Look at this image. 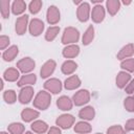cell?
Segmentation results:
<instances>
[{
	"mask_svg": "<svg viewBox=\"0 0 134 134\" xmlns=\"http://www.w3.org/2000/svg\"><path fill=\"white\" fill-rule=\"evenodd\" d=\"M32 103H34V107L36 109L44 111V110L48 109V107L51 104V95L46 90H41L36 94Z\"/></svg>",
	"mask_w": 134,
	"mask_h": 134,
	"instance_id": "1",
	"label": "cell"
},
{
	"mask_svg": "<svg viewBox=\"0 0 134 134\" xmlns=\"http://www.w3.org/2000/svg\"><path fill=\"white\" fill-rule=\"evenodd\" d=\"M80 40V31L72 26H68L64 29L61 38V42L64 45H71L76 44V42Z\"/></svg>",
	"mask_w": 134,
	"mask_h": 134,
	"instance_id": "2",
	"label": "cell"
},
{
	"mask_svg": "<svg viewBox=\"0 0 134 134\" xmlns=\"http://www.w3.org/2000/svg\"><path fill=\"white\" fill-rule=\"evenodd\" d=\"M36 67V62L34 61V59L29 58V57H25L22 58L21 60H19L17 62V68L19 69L20 72L27 74V73H31V71L35 69Z\"/></svg>",
	"mask_w": 134,
	"mask_h": 134,
	"instance_id": "3",
	"label": "cell"
},
{
	"mask_svg": "<svg viewBox=\"0 0 134 134\" xmlns=\"http://www.w3.org/2000/svg\"><path fill=\"white\" fill-rule=\"evenodd\" d=\"M90 92L87 90V89H81L79 91H76L73 96H72V102H73V105L77 106V107H81V106H84L86 104L89 103L90 100Z\"/></svg>",
	"mask_w": 134,
	"mask_h": 134,
	"instance_id": "4",
	"label": "cell"
},
{
	"mask_svg": "<svg viewBox=\"0 0 134 134\" xmlns=\"http://www.w3.org/2000/svg\"><path fill=\"white\" fill-rule=\"evenodd\" d=\"M74 121H75V117L73 115L65 113V114L58 116V118L55 119V125L63 130H67V129H70L74 125Z\"/></svg>",
	"mask_w": 134,
	"mask_h": 134,
	"instance_id": "5",
	"label": "cell"
},
{
	"mask_svg": "<svg viewBox=\"0 0 134 134\" xmlns=\"http://www.w3.org/2000/svg\"><path fill=\"white\" fill-rule=\"evenodd\" d=\"M62 88H63V84L62 82L59 80V79H55V77H51V79H48L45 83H44V89L49 92V93H52V94H58L62 91Z\"/></svg>",
	"mask_w": 134,
	"mask_h": 134,
	"instance_id": "6",
	"label": "cell"
},
{
	"mask_svg": "<svg viewBox=\"0 0 134 134\" xmlns=\"http://www.w3.org/2000/svg\"><path fill=\"white\" fill-rule=\"evenodd\" d=\"M91 16V8L88 2H82L76 8V17L80 22H87Z\"/></svg>",
	"mask_w": 134,
	"mask_h": 134,
	"instance_id": "7",
	"label": "cell"
},
{
	"mask_svg": "<svg viewBox=\"0 0 134 134\" xmlns=\"http://www.w3.org/2000/svg\"><path fill=\"white\" fill-rule=\"evenodd\" d=\"M46 20L50 25H55L61 20V13L55 5H50L46 12Z\"/></svg>",
	"mask_w": 134,
	"mask_h": 134,
	"instance_id": "8",
	"label": "cell"
},
{
	"mask_svg": "<svg viewBox=\"0 0 134 134\" xmlns=\"http://www.w3.org/2000/svg\"><path fill=\"white\" fill-rule=\"evenodd\" d=\"M44 22L38 18H34L30 20L29 22V25H28V30H29V34L34 37H38L40 36L43 30H44Z\"/></svg>",
	"mask_w": 134,
	"mask_h": 134,
	"instance_id": "9",
	"label": "cell"
},
{
	"mask_svg": "<svg viewBox=\"0 0 134 134\" xmlns=\"http://www.w3.org/2000/svg\"><path fill=\"white\" fill-rule=\"evenodd\" d=\"M28 16L27 15H22L21 17L17 18L16 20V23H15V30L17 32V35L19 36H23L26 30H27V27L29 25L28 23Z\"/></svg>",
	"mask_w": 134,
	"mask_h": 134,
	"instance_id": "10",
	"label": "cell"
},
{
	"mask_svg": "<svg viewBox=\"0 0 134 134\" xmlns=\"http://www.w3.org/2000/svg\"><path fill=\"white\" fill-rule=\"evenodd\" d=\"M34 92L35 91H34L32 86L22 87L19 92V95H18V100L21 104H28L34 97Z\"/></svg>",
	"mask_w": 134,
	"mask_h": 134,
	"instance_id": "11",
	"label": "cell"
},
{
	"mask_svg": "<svg viewBox=\"0 0 134 134\" xmlns=\"http://www.w3.org/2000/svg\"><path fill=\"white\" fill-rule=\"evenodd\" d=\"M105 16H106V9L102 4H97L93 6L90 18L94 23H102L105 19Z\"/></svg>",
	"mask_w": 134,
	"mask_h": 134,
	"instance_id": "12",
	"label": "cell"
},
{
	"mask_svg": "<svg viewBox=\"0 0 134 134\" xmlns=\"http://www.w3.org/2000/svg\"><path fill=\"white\" fill-rule=\"evenodd\" d=\"M55 67H57L55 61H53V60H48V61H46V62L42 65L41 69H40V75H41V77H42V79H47V77H49V76L54 72Z\"/></svg>",
	"mask_w": 134,
	"mask_h": 134,
	"instance_id": "13",
	"label": "cell"
},
{
	"mask_svg": "<svg viewBox=\"0 0 134 134\" xmlns=\"http://www.w3.org/2000/svg\"><path fill=\"white\" fill-rule=\"evenodd\" d=\"M40 116V112L36 109L31 108H25L21 111V118L25 122H31L37 120V118Z\"/></svg>",
	"mask_w": 134,
	"mask_h": 134,
	"instance_id": "14",
	"label": "cell"
},
{
	"mask_svg": "<svg viewBox=\"0 0 134 134\" xmlns=\"http://www.w3.org/2000/svg\"><path fill=\"white\" fill-rule=\"evenodd\" d=\"M131 80H132L131 79V74L129 72H127V71L121 70V71H119L117 73V75L115 77V84L119 89H125L126 86L129 84V82Z\"/></svg>",
	"mask_w": 134,
	"mask_h": 134,
	"instance_id": "15",
	"label": "cell"
},
{
	"mask_svg": "<svg viewBox=\"0 0 134 134\" xmlns=\"http://www.w3.org/2000/svg\"><path fill=\"white\" fill-rule=\"evenodd\" d=\"M133 54H134V44L128 43L120 48V50L116 54V58L119 61H124L126 59H130Z\"/></svg>",
	"mask_w": 134,
	"mask_h": 134,
	"instance_id": "16",
	"label": "cell"
},
{
	"mask_svg": "<svg viewBox=\"0 0 134 134\" xmlns=\"http://www.w3.org/2000/svg\"><path fill=\"white\" fill-rule=\"evenodd\" d=\"M79 53H80V46L76 44L66 45L62 50V54L65 59H74L79 55Z\"/></svg>",
	"mask_w": 134,
	"mask_h": 134,
	"instance_id": "17",
	"label": "cell"
},
{
	"mask_svg": "<svg viewBox=\"0 0 134 134\" xmlns=\"http://www.w3.org/2000/svg\"><path fill=\"white\" fill-rule=\"evenodd\" d=\"M57 107L62 110V111H70L73 107V102L72 98L66 96V95H62L57 99Z\"/></svg>",
	"mask_w": 134,
	"mask_h": 134,
	"instance_id": "18",
	"label": "cell"
},
{
	"mask_svg": "<svg viewBox=\"0 0 134 134\" xmlns=\"http://www.w3.org/2000/svg\"><path fill=\"white\" fill-rule=\"evenodd\" d=\"M95 116V110L92 106H85L79 111V117L85 121L92 120Z\"/></svg>",
	"mask_w": 134,
	"mask_h": 134,
	"instance_id": "19",
	"label": "cell"
},
{
	"mask_svg": "<svg viewBox=\"0 0 134 134\" xmlns=\"http://www.w3.org/2000/svg\"><path fill=\"white\" fill-rule=\"evenodd\" d=\"M82 82H81V79L73 74V75H70L69 77H67L64 82V88L66 90H75L77 89L80 86H81Z\"/></svg>",
	"mask_w": 134,
	"mask_h": 134,
	"instance_id": "20",
	"label": "cell"
},
{
	"mask_svg": "<svg viewBox=\"0 0 134 134\" xmlns=\"http://www.w3.org/2000/svg\"><path fill=\"white\" fill-rule=\"evenodd\" d=\"M3 80L7 82H18L20 80V71L18 68H7L3 72Z\"/></svg>",
	"mask_w": 134,
	"mask_h": 134,
	"instance_id": "21",
	"label": "cell"
},
{
	"mask_svg": "<svg viewBox=\"0 0 134 134\" xmlns=\"http://www.w3.org/2000/svg\"><path fill=\"white\" fill-rule=\"evenodd\" d=\"M37 82V76L35 73H27L20 77V80L17 82V85L19 87H25V86H32Z\"/></svg>",
	"mask_w": 134,
	"mask_h": 134,
	"instance_id": "22",
	"label": "cell"
},
{
	"mask_svg": "<svg viewBox=\"0 0 134 134\" xmlns=\"http://www.w3.org/2000/svg\"><path fill=\"white\" fill-rule=\"evenodd\" d=\"M30 128L34 131V133H37V134L47 133V131L49 129L47 122H45L44 120H41V119H37V120L32 121L30 125Z\"/></svg>",
	"mask_w": 134,
	"mask_h": 134,
	"instance_id": "23",
	"label": "cell"
},
{
	"mask_svg": "<svg viewBox=\"0 0 134 134\" xmlns=\"http://www.w3.org/2000/svg\"><path fill=\"white\" fill-rule=\"evenodd\" d=\"M19 53V48L17 45H12L7 49H5L2 53V59L5 62H12Z\"/></svg>",
	"mask_w": 134,
	"mask_h": 134,
	"instance_id": "24",
	"label": "cell"
},
{
	"mask_svg": "<svg viewBox=\"0 0 134 134\" xmlns=\"http://www.w3.org/2000/svg\"><path fill=\"white\" fill-rule=\"evenodd\" d=\"M73 130L76 134H89L92 131V127L89 122L85 120H81L74 125Z\"/></svg>",
	"mask_w": 134,
	"mask_h": 134,
	"instance_id": "25",
	"label": "cell"
},
{
	"mask_svg": "<svg viewBox=\"0 0 134 134\" xmlns=\"http://www.w3.org/2000/svg\"><path fill=\"white\" fill-rule=\"evenodd\" d=\"M76 69H77V64H76L73 60H66V61L62 64V66H61L62 73H64V74H66V75L72 74Z\"/></svg>",
	"mask_w": 134,
	"mask_h": 134,
	"instance_id": "26",
	"label": "cell"
},
{
	"mask_svg": "<svg viewBox=\"0 0 134 134\" xmlns=\"http://www.w3.org/2000/svg\"><path fill=\"white\" fill-rule=\"evenodd\" d=\"M26 9V3L23 0H15L12 4V13L15 16L22 15Z\"/></svg>",
	"mask_w": 134,
	"mask_h": 134,
	"instance_id": "27",
	"label": "cell"
},
{
	"mask_svg": "<svg viewBox=\"0 0 134 134\" xmlns=\"http://www.w3.org/2000/svg\"><path fill=\"white\" fill-rule=\"evenodd\" d=\"M106 8H107V12L109 13V15L114 16L118 13V10L120 8V1H118V0H108L106 2Z\"/></svg>",
	"mask_w": 134,
	"mask_h": 134,
	"instance_id": "28",
	"label": "cell"
},
{
	"mask_svg": "<svg viewBox=\"0 0 134 134\" xmlns=\"http://www.w3.org/2000/svg\"><path fill=\"white\" fill-rule=\"evenodd\" d=\"M94 39V27L92 25H89L82 37V43L83 45H89Z\"/></svg>",
	"mask_w": 134,
	"mask_h": 134,
	"instance_id": "29",
	"label": "cell"
},
{
	"mask_svg": "<svg viewBox=\"0 0 134 134\" xmlns=\"http://www.w3.org/2000/svg\"><path fill=\"white\" fill-rule=\"evenodd\" d=\"M59 32H60V27L59 26H55V25L54 26H49L47 28L46 32H45V40L48 41V42L53 41L58 37Z\"/></svg>",
	"mask_w": 134,
	"mask_h": 134,
	"instance_id": "30",
	"label": "cell"
},
{
	"mask_svg": "<svg viewBox=\"0 0 134 134\" xmlns=\"http://www.w3.org/2000/svg\"><path fill=\"white\" fill-rule=\"evenodd\" d=\"M7 130L10 134H24L25 127L21 122H12L8 125Z\"/></svg>",
	"mask_w": 134,
	"mask_h": 134,
	"instance_id": "31",
	"label": "cell"
},
{
	"mask_svg": "<svg viewBox=\"0 0 134 134\" xmlns=\"http://www.w3.org/2000/svg\"><path fill=\"white\" fill-rule=\"evenodd\" d=\"M10 2L9 0H1L0 1V13L1 16L4 19H7L9 17V12H10Z\"/></svg>",
	"mask_w": 134,
	"mask_h": 134,
	"instance_id": "32",
	"label": "cell"
},
{
	"mask_svg": "<svg viewBox=\"0 0 134 134\" xmlns=\"http://www.w3.org/2000/svg\"><path fill=\"white\" fill-rule=\"evenodd\" d=\"M3 99H4L5 103L8 104V105L15 104L16 100H17V94H16L15 90H13V89L5 90V91L3 92Z\"/></svg>",
	"mask_w": 134,
	"mask_h": 134,
	"instance_id": "33",
	"label": "cell"
},
{
	"mask_svg": "<svg viewBox=\"0 0 134 134\" xmlns=\"http://www.w3.org/2000/svg\"><path fill=\"white\" fill-rule=\"evenodd\" d=\"M120 68L124 71L127 72H134V59L130 58V59H126L124 61L120 62Z\"/></svg>",
	"mask_w": 134,
	"mask_h": 134,
	"instance_id": "34",
	"label": "cell"
},
{
	"mask_svg": "<svg viewBox=\"0 0 134 134\" xmlns=\"http://www.w3.org/2000/svg\"><path fill=\"white\" fill-rule=\"evenodd\" d=\"M42 5H43V2H42L41 0H32V1L29 3V5H28V10H29L30 14L37 15V14L41 10Z\"/></svg>",
	"mask_w": 134,
	"mask_h": 134,
	"instance_id": "35",
	"label": "cell"
},
{
	"mask_svg": "<svg viewBox=\"0 0 134 134\" xmlns=\"http://www.w3.org/2000/svg\"><path fill=\"white\" fill-rule=\"evenodd\" d=\"M124 107L128 112H134V95H129L124 99Z\"/></svg>",
	"mask_w": 134,
	"mask_h": 134,
	"instance_id": "36",
	"label": "cell"
},
{
	"mask_svg": "<svg viewBox=\"0 0 134 134\" xmlns=\"http://www.w3.org/2000/svg\"><path fill=\"white\" fill-rule=\"evenodd\" d=\"M107 134H126V130L120 125H114L107 129Z\"/></svg>",
	"mask_w": 134,
	"mask_h": 134,
	"instance_id": "37",
	"label": "cell"
},
{
	"mask_svg": "<svg viewBox=\"0 0 134 134\" xmlns=\"http://www.w3.org/2000/svg\"><path fill=\"white\" fill-rule=\"evenodd\" d=\"M9 37L5 36V35H2L0 37V49L1 50H5L8 48V45H9Z\"/></svg>",
	"mask_w": 134,
	"mask_h": 134,
	"instance_id": "38",
	"label": "cell"
},
{
	"mask_svg": "<svg viewBox=\"0 0 134 134\" xmlns=\"http://www.w3.org/2000/svg\"><path fill=\"white\" fill-rule=\"evenodd\" d=\"M125 130L126 132H131V131H134V118H130L126 121V125H125Z\"/></svg>",
	"mask_w": 134,
	"mask_h": 134,
	"instance_id": "39",
	"label": "cell"
},
{
	"mask_svg": "<svg viewBox=\"0 0 134 134\" xmlns=\"http://www.w3.org/2000/svg\"><path fill=\"white\" fill-rule=\"evenodd\" d=\"M125 91H126V93H128V94H130V95L134 93V79L129 82V84H128V85L126 86V88H125Z\"/></svg>",
	"mask_w": 134,
	"mask_h": 134,
	"instance_id": "40",
	"label": "cell"
},
{
	"mask_svg": "<svg viewBox=\"0 0 134 134\" xmlns=\"http://www.w3.org/2000/svg\"><path fill=\"white\" fill-rule=\"evenodd\" d=\"M47 134H61V128L57 127H50L47 131Z\"/></svg>",
	"mask_w": 134,
	"mask_h": 134,
	"instance_id": "41",
	"label": "cell"
},
{
	"mask_svg": "<svg viewBox=\"0 0 134 134\" xmlns=\"http://www.w3.org/2000/svg\"><path fill=\"white\" fill-rule=\"evenodd\" d=\"M122 3L125 5H129V4H131V1H122Z\"/></svg>",
	"mask_w": 134,
	"mask_h": 134,
	"instance_id": "42",
	"label": "cell"
},
{
	"mask_svg": "<svg viewBox=\"0 0 134 134\" xmlns=\"http://www.w3.org/2000/svg\"><path fill=\"white\" fill-rule=\"evenodd\" d=\"M24 134H34V133H32V132H30V131H27V132H25Z\"/></svg>",
	"mask_w": 134,
	"mask_h": 134,
	"instance_id": "43",
	"label": "cell"
},
{
	"mask_svg": "<svg viewBox=\"0 0 134 134\" xmlns=\"http://www.w3.org/2000/svg\"><path fill=\"white\" fill-rule=\"evenodd\" d=\"M0 134H8V132H5V131H2Z\"/></svg>",
	"mask_w": 134,
	"mask_h": 134,
	"instance_id": "44",
	"label": "cell"
},
{
	"mask_svg": "<svg viewBox=\"0 0 134 134\" xmlns=\"http://www.w3.org/2000/svg\"><path fill=\"white\" fill-rule=\"evenodd\" d=\"M95 134H102V133H95Z\"/></svg>",
	"mask_w": 134,
	"mask_h": 134,
	"instance_id": "45",
	"label": "cell"
}]
</instances>
